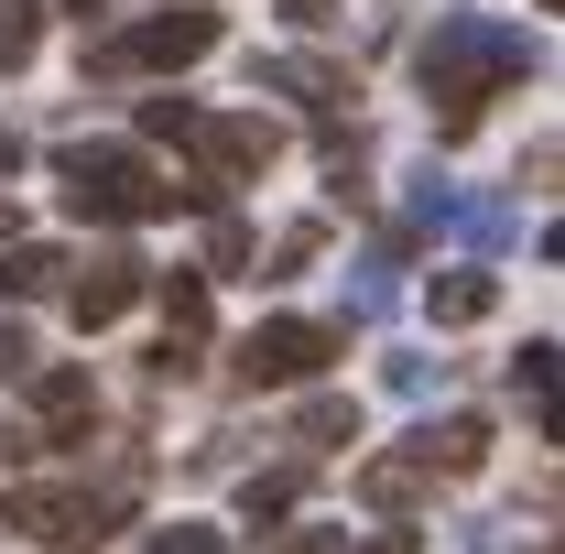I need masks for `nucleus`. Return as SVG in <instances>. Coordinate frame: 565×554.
Segmentation results:
<instances>
[{"instance_id":"f257e3e1","label":"nucleus","mask_w":565,"mask_h":554,"mask_svg":"<svg viewBox=\"0 0 565 554\" xmlns=\"http://www.w3.org/2000/svg\"><path fill=\"white\" fill-rule=\"evenodd\" d=\"M414 76H424V98H435V141H457L468 120H479V98L544 76V44H533L522 22H500V11H435Z\"/></svg>"},{"instance_id":"f03ea898","label":"nucleus","mask_w":565,"mask_h":554,"mask_svg":"<svg viewBox=\"0 0 565 554\" xmlns=\"http://www.w3.org/2000/svg\"><path fill=\"white\" fill-rule=\"evenodd\" d=\"M55 196H66V217H87V228H141V217L207 207L196 185L152 174V152H131V141H66V163H55Z\"/></svg>"},{"instance_id":"7ed1b4c3","label":"nucleus","mask_w":565,"mask_h":554,"mask_svg":"<svg viewBox=\"0 0 565 554\" xmlns=\"http://www.w3.org/2000/svg\"><path fill=\"white\" fill-rule=\"evenodd\" d=\"M141 500V468L120 479H33V489H0V533H22V544H55V554H98L120 522H131Z\"/></svg>"},{"instance_id":"20e7f679","label":"nucleus","mask_w":565,"mask_h":554,"mask_svg":"<svg viewBox=\"0 0 565 554\" xmlns=\"http://www.w3.org/2000/svg\"><path fill=\"white\" fill-rule=\"evenodd\" d=\"M338 348H349V338L316 327V316H262L250 338L228 348V381H239V392H294V381H316Z\"/></svg>"},{"instance_id":"39448f33","label":"nucleus","mask_w":565,"mask_h":554,"mask_svg":"<svg viewBox=\"0 0 565 554\" xmlns=\"http://www.w3.org/2000/svg\"><path fill=\"white\" fill-rule=\"evenodd\" d=\"M196 55H217V11H152V22H131V33H109L87 66L98 76H163V66H196Z\"/></svg>"},{"instance_id":"423d86ee","label":"nucleus","mask_w":565,"mask_h":554,"mask_svg":"<svg viewBox=\"0 0 565 554\" xmlns=\"http://www.w3.org/2000/svg\"><path fill=\"white\" fill-rule=\"evenodd\" d=\"M185 152L207 163V174H196V196L217 207L228 185H262V174H273L282 131H273V120H250V109H239V120H196V141H185Z\"/></svg>"},{"instance_id":"0eeeda50","label":"nucleus","mask_w":565,"mask_h":554,"mask_svg":"<svg viewBox=\"0 0 565 554\" xmlns=\"http://www.w3.org/2000/svg\"><path fill=\"white\" fill-rule=\"evenodd\" d=\"M66 316L76 327H120V316H131L141 305V283H152V262H141V251H98V262H66Z\"/></svg>"},{"instance_id":"6e6552de","label":"nucleus","mask_w":565,"mask_h":554,"mask_svg":"<svg viewBox=\"0 0 565 554\" xmlns=\"http://www.w3.org/2000/svg\"><path fill=\"white\" fill-rule=\"evenodd\" d=\"M33 381V435H11V457H44L55 435H87L98 424V381L87 370H22Z\"/></svg>"},{"instance_id":"1a4fd4ad","label":"nucleus","mask_w":565,"mask_h":554,"mask_svg":"<svg viewBox=\"0 0 565 554\" xmlns=\"http://www.w3.org/2000/svg\"><path fill=\"white\" fill-rule=\"evenodd\" d=\"M262 87H282V98H305V109H327V120H338V98H359V76L349 66H327V55H262Z\"/></svg>"},{"instance_id":"9d476101","label":"nucleus","mask_w":565,"mask_h":554,"mask_svg":"<svg viewBox=\"0 0 565 554\" xmlns=\"http://www.w3.org/2000/svg\"><path fill=\"white\" fill-rule=\"evenodd\" d=\"M414 457L435 468V479H479V468H490V424H479V414H446V424H424V435H414Z\"/></svg>"},{"instance_id":"9b49d317","label":"nucleus","mask_w":565,"mask_h":554,"mask_svg":"<svg viewBox=\"0 0 565 554\" xmlns=\"http://www.w3.org/2000/svg\"><path fill=\"white\" fill-rule=\"evenodd\" d=\"M403 305V239H381V251H359L349 262V316L370 327V316H392Z\"/></svg>"},{"instance_id":"f8f14e48","label":"nucleus","mask_w":565,"mask_h":554,"mask_svg":"<svg viewBox=\"0 0 565 554\" xmlns=\"http://www.w3.org/2000/svg\"><path fill=\"white\" fill-rule=\"evenodd\" d=\"M66 283V251L55 239H0V294L11 305H33V294H55Z\"/></svg>"},{"instance_id":"ddd939ff","label":"nucleus","mask_w":565,"mask_h":554,"mask_svg":"<svg viewBox=\"0 0 565 554\" xmlns=\"http://www.w3.org/2000/svg\"><path fill=\"white\" fill-rule=\"evenodd\" d=\"M424 489H435V468H424L414 446H403V457H370V468H359V500H370V511H414Z\"/></svg>"},{"instance_id":"4468645a","label":"nucleus","mask_w":565,"mask_h":554,"mask_svg":"<svg viewBox=\"0 0 565 554\" xmlns=\"http://www.w3.org/2000/svg\"><path fill=\"white\" fill-rule=\"evenodd\" d=\"M327 446H359V403L349 392H316V403L294 414V457H327Z\"/></svg>"},{"instance_id":"2eb2a0df","label":"nucleus","mask_w":565,"mask_h":554,"mask_svg":"<svg viewBox=\"0 0 565 554\" xmlns=\"http://www.w3.org/2000/svg\"><path fill=\"white\" fill-rule=\"evenodd\" d=\"M424 305H435V327H479V316L500 305V283L490 273H435V283H424Z\"/></svg>"},{"instance_id":"dca6fc26","label":"nucleus","mask_w":565,"mask_h":554,"mask_svg":"<svg viewBox=\"0 0 565 554\" xmlns=\"http://www.w3.org/2000/svg\"><path fill=\"white\" fill-rule=\"evenodd\" d=\"M457 228H468V251L490 262V251L522 239V207H511V196H457Z\"/></svg>"},{"instance_id":"f3484780","label":"nucleus","mask_w":565,"mask_h":554,"mask_svg":"<svg viewBox=\"0 0 565 554\" xmlns=\"http://www.w3.org/2000/svg\"><path fill=\"white\" fill-rule=\"evenodd\" d=\"M511 392H522V414H533V435H555V414H544V392H555V338H533L522 359H511Z\"/></svg>"},{"instance_id":"a211bd4d","label":"nucleus","mask_w":565,"mask_h":554,"mask_svg":"<svg viewBox=\"0 0 565 554\" xmlns=\"http://www.w3.org/2000/svg\"><path fill=\"white\" fill-rule=\"evenodd\" d=\"M44 44V0H0V66H33Z\"/></svg>"},{"instance_id":"6ab92c4d","label":"nucleus","mask_w":565,"mask_h":554,"mask_svg":"<svg viewBox=\"0 0 565 554\" xmlns=\"http://www.w3.org/2000/svg\"><path fill=\"white\" fill-rule=\"evenodd\" d=\"M316 251H327V217H294V228L273 239V273H262V283H294L305 262H316Z\"/></svg>"},{"instance_id":"aec40b11","label":"nucleus","mask_w":565,"mask_h":554,"mask_svg":"<svg viewBox=\"0 0 565 554\" xmlns=\"http://www.w3.org/2000/svg\"><path fill=\"white\" fill-rule=\"evenodd\" d=\"M403 217H414V228H457V185L424 163V174H414V196H403Z\"/></svg>"},{"instance_id":"412c9836","label":"nucleus","mask_w":565,"mask_h":554,"mask_svg":"<svg viewBox=\"0 0 565 554\" xmlns=\"http://www.w3.org/2000/svg\"><path fill=\"white\" fill-rule=\"evenodd\" d=\"M294 489H305V468H273V479H239V511H250V522H282V511H294Z\"/></svg>"},{"instance_id":"4be33fe9","label":"nucleus","mask_w":565,"mask_h":554,"mask_svg":"<svg viewBox=\"0 0 565 554\" xmlns=\"http://www.w3.org/2000/svg\"><path fill=\"white\" fill-rule=\"evenodd\" d=\"M196 98H141V141H196Z\"/></svg>"},{"instance_id":"5701e85b","label":"nucleus","mask_w":565,"mask_h":554,"mask_svg":"<svg viewBox=\"0 0 565 554\" xmlns=\"http://www.w3.org/2000/svg\"><path fill=\"white\" fill-rule=\"evenodd\" d=\"M207 273H250V217H207Z\"/></svg>"},{"instance_id":"b1692460","label":"nucleus","mask_w":565,"mask_h":554,"mask_svg":"<svg viewBox=\"0 0 565 554\" xmlns=\"http://www.w3.org/2000/svg\"><path fill=\"white\" fill-rule=\"evenodd\" d=\"M381 381H392L403 403H424V392L446 381V359H424V348H403V359H381Z\"/></svg>"},{"instance_id":"393cba45","label":"nucleus","mask_w":565,"mask_h":554,"mask_svg":"<svg viewBox=\"0 0 565 554\" xmlns=\"http://www.w3.org/2000/svg\"><path fill=\"white\" fill-rule=\"evenodd\" d=\"M370 544V533H338V522H294V533H282V554H359Z\"/></svg>"},{"instance_id":"a878e982","label":"nucleus","mask_w":565,"mask_h":554,"mask_svg":"<svg viewBox=\"0 0 565 554\" xmlns=\"http://www.w3.org/2000/svg\"><path fill=\"white\" fill-rule=\"evenodd\" d=\"M141 554H228V533H207V522H174V533H152Z\"/></svg>"},{"instance_id":"bb28decb","label":"nucleus","mask_w":565,"mask_h":554,"mask_svg":"<svg viewBox=\"0 0 565 554\" xmlns=\"http://www.w3.org/2000/svg\"><path fill=\"white\" fill-rule=\"evenodd\" d=\"M33 370V338H22V316H0V381H22Z\"/></svg>"},{"instance_id":"cd10ccee","label":"nucleus","mask_w":565,"mask_h":554,"mask_svg":"<svg viewBox=\"0 0 565 554\" xmlns=\"http://www.w3.org/2000/svg\"><path fill=\"white\" fill-rule=\"evenodd\" d=\"M282 22H294V33H327L338 11H327V0H282Z\"/></svg>"},{"instance_id":"c85d7f7f","label":"nucleus","mask_w":565,"mask_h":554,"mask_svg":"<svg viewBox=\"0 0 565 554\" xmlns=\"http://www.w3.org/2000/svg\"><path fill=\"white\" fill-rule=\"evenodd\" d=\"M11 174H22V131L0 120V185H11Z\"/></svg>"},{"instance_id":"c756f323","label":"nucleus","mask_w":565,"mask_h":554,"mask_svg":"<svg viewBox=\"0 0 565 554\" xmlns=\"http://www.w3.org/2000/svg\"><path fill=\"white\" fill-rule=\"evenodd\" d=\"M359 554H414V533H370V544H359Z\"/></svg>"},{"instance_id":"7c9ffc66","label":"nucleus","mask_w":565,"mask_h":554,"mask_svg":"<svg viewBox=\"0 0 565 554\" xmlns=\"http://www.w3.org/2000/svg\"><path fill=\"white\" fill-rule=\"evenodd\" d=\"M55 11H76V22H87V11H98V0H55Z\"/></svg>"},{"instance_id":"2f4dec72","label":"nucleus","mask_w":565,"mask_h":554,"mask_svg":"<svg viewBox=\"0 0 565 554\" xmlns=\"http://www.w3.org/2000/svg\"><path fill=\"white\" fill-rule=\"evenodd\" d=\"M0 239H11V196H0Z\"/></svg>"},{"instance_id":"473e14b6","label":"nucleus","mask_w":565,"mask_h":554,"mask_svg":"<svg viewBox=\"0 0 565 554\" xmlns=\"http://www.w3.org/2000/svg\"><path fill=\"white\" fill-rule=\"evenodd\" d=\"M544 11H565V0H544Z\"/></svg>"},{"instance_id":"72a5a7b5","label":"nucleus","mask_w":565,"mask_h":554,"mask_svg":"<svg viewBox=\"0 0 565 554\" xmlns=\"http://www.w3.org/2000/svg\"><path fill=\"white\" fill-rule=\"evenodd\" d=\"M533 554H544V544H533Z\"/></svg>"}]
</instances>
